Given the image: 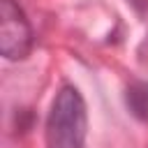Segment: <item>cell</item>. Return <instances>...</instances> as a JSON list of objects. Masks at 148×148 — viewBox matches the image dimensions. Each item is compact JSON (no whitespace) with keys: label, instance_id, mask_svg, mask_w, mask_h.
<instances>
[{"label":"cell","instance_id":"6da1fadb","mask_svg":"<svg viewBox=\"0 0 148 148\" xmlns=\"http://www.w3.org/2000/svg\"><path fill=\"white\" fill-rule=\"evenodd\" d=\"M88 134V111L74 86H62L51 104L46 120L49 148H83Z\"/></svg>","mask_w":148,"mask_h":148},{"label":"cell","instance_id":"7a4b0ae2","mask_svg":"<svg viewBox=\"0 0 148 148\" xmlns=\"http://www.w3.org/2000/svg\"><path fill=\"white\" fill-rule=\"evenodd\" d=\"M32 49V28L14 0H0V51L7 60H23Z\"/></svg>","mask_w":148,"mask_h":148},{"label":"cell","instance_id":"3957f363","mask_svg":"<svg viewBox=\"0 0 148 148\" xmlns=\"http://www.w3.org/2000/svg\"><path fill=\"white\" fill-rule=\"evenodd\" d=\"M127 106L136 118L148 120V83H134L127 88Z\"/></svg>","mask_w":148,"mask_h":148}]
</instances>
